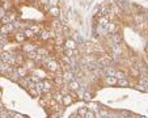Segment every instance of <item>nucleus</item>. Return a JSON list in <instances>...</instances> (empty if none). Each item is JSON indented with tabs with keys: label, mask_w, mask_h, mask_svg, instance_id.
Here are the masks:
<instances>
[{
	"label": "nucleus",
	"mask_w": 148,
	"mask_h": 118,
	"mask_svg": "<svg viewBox=\"0 0 148 118\" xmlns=\"http://www.w3.org/2000/svg\"><path fill=\"white\" fill-rule=\"evenodd\" d=\"M14 26L13 23L11 24H5V25H0V36H4V37H8L9 34L14 33Z\"/></svg>",
	"instance_id": "nucleus-1"
},
{
	"label": "nucleus",
	"mask_w": 148,
	"mask_h": 118,
	"mask_svg": "<svg viewBox=\"0 0 148 118\" xmlns=\"http://www.w3.org/2000/svg\"><path fill=\"white\" fill-rule=\"evenodd\" d=\"M75 101V95L72 93H67V95L63 96V101H62V105H64V106H70L72 102Z\"/></svg>",
	"instance_id": "nucleus-2"
},
{
	"label": "nucleus",
	"mask_w": 148,
	"mask_h": 118,
	"mask_svg": "<svg viewBox=\"0 0 148 118\" xmlns=\"http://www.w3.org/2000/svg\"><path fill=\"white\" fill-rule=\"evenodd\" d=\"M64 49H68V50H76V49H77V42H76L73 38H67L64 41Z\"/></svg>",
	"instance_id": "nucleus-3"
},
{
	"label": "nucleus",
	"mask_w": 148,
	"mask_h": 118,
	"mask_svg": "<svg viewBox=\"0 0 148 118\" xmlns=\"http://www.w3.org/2000/svg\"><path fill=\"white\" fill-rule=\"evenodd\" d=\"M75 75H73V72L72 71H64V72L62 73V79H63V83H70V82H72V80H75Z\"/></svg>",
	"instance_id": "nucleus-4"
},
{
	"label": "nucleus",
	"mask_w": 148,
	"mask_h": 118,
	"mask_svg": "<svg viewBox=\"0 0 148 118\" xmlns=\"http://www.w3.org/2000/svg\"><path fill=\"white\" fill-rule=\"evenodd\" d=\"M13 59H14V67H20V66H24V63H25V58H24V55H21L20 53L17 54H13Z\"/></svg>",
	"instance_id": "nucleus-5"
},
{
	"label": "nucleus",
	"mask_w": 148,
	"mask_h": 118,
	"mask_svg": "<svg viewBox=\"0 0 148 118\" xmlns=\"http://www.w3.org/2000/svg\"><path fill=\"white\" fill-rule=\"evenodd\" d=\"M37 47H38V46L33 45V43H24L23 47H21V50H23V53L28 54V53H32V51H36Z\"/></svg>",
	"instance_id": "nucleus-6"
},
{
	"label": "nucleus",
	"mask_w": 148,
	"mask_h": 118,
	"mask_svg": "<svg viewBox=\"0 0 148 118\" xmlns=\"http://www.w3.org/2000/svg\"><path fill=\"white\" fill-rule=\"evenodd\" d=\"M42 83H43V93H47V92H50V91H53L54 83L51 82V80L45 79V80H42Z\"/></svg>",
	"instance_id": "nucleus-7"
},
{
	"label": "nucleus",
	"mask_w": 148,
	"mask_h": 118,
	"mask_svg": "<svg viewBox=\"0 0 148 118\" xmlns=\"http://www.w3.org/2000/svg\"><path fill=\"white\" fill-rule=\"evenodd\" d=\"M33 73H34L36 76H38L39 80H45L46 76H47V75H46V71L42 70L41 67H36V68H34V70H33Z\"/></svg>",
	"instance_id": "nucleus-8"
},
{
	"label": "nucleus",
	"mask_w": 148,
	"mask_h": 118,
	"mask_svg": "<svg viewBox=\"0 0 148 118\" xmlns=\"http://www.w3.org/2000/svg\"><path fill=\"white\" fill-rule=\"evenodd\" d=\"M46 68H47L49 71H51V72H56V71L59 70V64L55 59H53V60H50V62L46 64Z\"/></svg>",
	"instance_id": "nucleus-9"
},
{
	"label": "nucleus",
	"mask_w": 148,
	"mask_h": 118,
	"mask_svg": "<svg viewBox=\"0 0 148 118\" xmlns=\"http://www.w3.org/2000/svg\"><path fill=\"white\" fill-rule=\"evenodd\" d=\"M14 39H16V42L21 43V42H25L26 41V37H25V34H24V32L14 30Z\"/></svg>",
	"instance_id": "nucleus-10"
},
{
	"label": "nucleus",
	"mask_w": 148,
	"mask_h": 118,
	"mask_svg": "<svg viewBox=\"0 0 148 118\" xmlns=\"http://www.w3.org/2000/svg\"><path fill=\"white\" fill-rule=\"evenodd\" d=\"M47 13H49V16H51L53 19H58V17L60 16V9H59V7H50Z\"/></svg>",
	"instance_id": "nucleus-11"
},
{
	"label": "nucleus",
	"mask_w": 148,
	"mask_h": 118,
	"mask_svg": "<svg viewBox=\"0 0 148 118\" xmlns=\"http://www.w3.org/2000/svg\"><path fill=\"white\" fill-rule=\"evenodd\" d=\"M68 89H70V92H77L79 89H80V84H79L76 80H72V82H70L67 84Z\"/></svg>",
	"instance_id": "nucleus-12"
},
{
	"label": "nucleus",
	"mask_w": 148,
	"mask_h": 118,
	"mask_svg": "<svg viewBox=\"0 0 148 118\" xmlns=\"http://www.w3.org/2000/svg\"><path fill=\"white\" fill-rule=\"evenodd\" d=\"M16 71H17V73H18L20 79L26 78V76H28V72H29V71L26 70V68L24 67V66H20V67H16Z\"/></svg>",
	"instance_id": "nucleus-13"
},
{
	"label": "nucleus",
	"mask_w": 148,
	"mask_h": 118,
	"mask_svg": "<svg viewBox=\"0 0 148 118\" xmlns=\"http://www.w3.org/2000/svg\"><path fill=\"white\" fill-rule=\"evenodd\" d=\"M0 5L3 7L7 12H9V11H12V8H13V1H12V0H3Z\"/></svg>",
	"instance_id": "nucleus-14"
},
{
	"label": "nucleus",
	"mask_w": 148,
	"mask_h": 118,
	"mask_svg": "<svg viewBox=\"0 0 148 118\" xmlns=\"http://www.w3.org/2000/svg\"><path fill=\"white\" fill-rule=\"evenodd\" d=\"M109 23H110V20H109V17H108V16H102V17H100V19H98V25L102 26V28H105V29L108 28Z\"/></svg>",
	"instance_id": "nucleus-15"
},
{
	"label": "nucleus",
	"mask_w": 148,
	"mask_h": 118,
	"mask_svg": "<svg viewBox=\"0 0 148 118\" xmlns=\"http://www.w3.org/2000/svg\"><path fill=\"white\" fill-rule=\"evenodd\" d=\"M109 13H110V8H109V5H101L100 12H98V14H97V16H98V17H102V16H109Z\"/></svg>",
	"instance_id": "nucleus-16"
},
{
	"label": "nucleus",
	"mask_w": 148,
	"mask_h": 118,
	"mask_svg": "<svg viewBox=\"0 0 148 118\" xmlns=\"http://www.w3.org/2000/svg\"><path fill=\"white\" fill-rule=\"evenodd\" d=\"M39 39H42V41H49L50 39V30H46V29H42L41 33L38 34Z\"/></svg>",
	"instance_id": "nucleus-17"
},
{
	"label": "nucleus",
	"mask_w": 148,
	"mask_h": 118,
	"mask_svg": "<svg viewBox=\"0 0 148 118\" xmlns=\"http://www.w3.org/2000/svg\"><path fill=\"white\" fill-rule=\"evenodd\" d=\"M103 82H105V84H106V85H110V87H112V85H117L118 80L114 78V76H106Z\"/></svg>",
	"instance_id": "nucleus-18"
},
{
	"label": "nucleus",
	"mask_w": 148,
	"mask_h": 118,
	"mask_svg": "<svg viewBox=\"0 0 148 118\" xmlns=\"http://www.w3.org/2000/svg\"><path fill=\"white\" fill-rule=\"evenodd\" d=\"M34 66H36V62H34V60H30V59H28V60H25V63H24V67H25L28 71H30V70L33 71L34 68H36V67H34Z\"/></svg>",
	"instance_id": "nucleus-19"
},
{
	"label": "nucleus",
	"mask_w": 148,
	"mask_h": 118,
	"mask_svg": "<svg viewBox=\"0 0 148 118\" xmlns=\"http://www.w3.org/2000/svg\"><path fill=\"white\" fill-rule=\"evenodd\" d=\"M28 28L30 29L34 34H39V33H41V30H42V28H41V25H39V24H32V25L28 26Z\"/></svg>",
	"instance_id": "nucleus-20"
},
{
	"label": "nucleus",
	"mask_w": 148,
	"mask_h": 118,
	"mask_svg": "<svg viewBox=\"0 0 148 118\" xmlns=\"http://www.w3.org/2000/svg\"><path fill=\"white\" fill-rule=\"evenodd\" d=\"M112 41L114 42V45H119L122 41V36L119 33H113L112 34Z\"/></svg>",
	"instance_id": "nucleus-21"
},
{
	"label": "nucleus",
	"mask_w": 148,
	"mask_h": 118,
	"mask_svg": "<svg viewBox=\"0 0 148 118\" xmlns=\"http://www.w3.org/2000/svg\"><path fill=\"white\" fill-rule=\"evenodd\" d=\"M37 54H38L39 56H42V58H45V56H47V55H50V54H49V51L46 50L45 47H37Z\"/></svg>",
	"instance_id": "nucleus-22"
},
{
	"label": "nucleus",
	"mask_w": 148,
	"mask_h": 118,
	"mask_svg": "<svg viewBox=\"0 0 148 118\" xmlns=\"http://www.w3.org/2000/svg\"><path fill=\"white\" fill-rule=\"evenodd\" d=\"M11 23H13V20L11 19L9 14H5L3 19L0 20V25H5V24H11Z\"/></svg>",
	"instance_id": "nucleus-23"
},
{
	"label": "nucleus",
	"mask_w": 148,
	"mask_h": 118,
	"mask_svg": "<svg viewBox=\"0 0 148 118\" xmlns=\"http://www.w3.org/2000/svg\"><path fill=\"white\" fill-rule=\"evenodd\" d=\"M23 32H24V34H25L26 39H32V38H34V37H36V34H34L33 32H32L29 28H25Z\"/></svg>",
	"instance_id": "nucleus-24"
},
{
	"label": "nucleus",
	"mask_w": 148,
	"mask_h": 118,
	"mask_svg": "<svg viewBox=\"0 0 148 118\" xmlns=\"http://www.w3.org/2000/svg\"><path fill=\"white\" fill-rule=\"evenodd\" d=\"M106 30H108V33H110V34L115 33V30H117V25H115V23H109Z\"/></svg>",
	"instance_id": "nucleus-25"
},
{
	"label": "nucleus",
	"mask_w": 148,
	"mask_h": 118,
	"mask_svg": "<svg viewBox=\"0 0 148 118\" xmlns=\"http://www.w3.org/2000/svg\"><path fill=\"white\" fill-rule=\"evenodd\" d=\"M135 23H136V24H142V23H144V14H143V13L135 14Z\"/></svg>",
	"instance_id": "nucleus-26"
},
{
	"label": "nucleus",
	"mask_w": 148,
	"mask_h": 118,
	"mask_svg": "<svg viewBox=\"0 0 148 118\" xmlns=\"http://www.w3.org/2000/svg\"><path fill=\"white\" fill-rule=\"evenodd\" d=\"M53 97H54V100H55L58 104H62V101H63V95H62L60 92H59V93H55Z\"/></svg>",
	"instance_id": "nucleus-27"
},
{
	"label": "nucleus",
	"mask_w": 148,
	"mask_h": 118,
	"mask_svg": "<svg viewBox=\"0 0 148 118\" xmlns=\"http://www.w3.org/2000/svg\"><path fill=\"white\" fill-rule=\"evenodd\" d=\"M114 78L117 79V80H121V79H125V78H126V73L122 72V71H115Z\"/></svg>",
	"instance_id": "nucleus-28"
},
{
	"label": "nucleus",
	"mask_w": 148,
	"mask_h": 118,
	"mask_svg": "<svg viewBox=\"0 0 148 118\" xmlns=\"http://www.w3.org/2000/svg\"><path fill=\"white\" fill-rule=\"evenodd\" d=\"M36 91L38 92V95H41V93H43V83L42 82H38L36 84Z\"/></svg>",
	"instance_id": "nucleus-29"
},
{
	"label": "nucleus",
	"mask_w": 148,
	"mask_h": 118,
	"mask_svg": "<svg viewBox=\"0 0 148 118\" xmlns=\"http://www.w3.org/2000/svg\"><path fill=\"white\" fill-rule=\"evenodd\" d=\"M87 112H88V108H87V106H83V108H79L77 114L80 115V117H83V118H84V115L87 114Z\"/></svg>",
	"instance_id": "nucleus-30"
},
{
	"label": "nucleus",
	"mask_w": 148,
	"mask_h": 118,
	"mask_svg": "<svg viewBox=\"0 0 148 118\" xmlns=\"http://www.w3.org/2000/svg\"><path fill=\"white\" fill-rule=\"evenodd\" d=\"M63 41H64V39H63V36H62V34H58L54 42H55V45H56V46H60L62 43H63Z\"/></svg>",
	"instance_id": "nucleus-31"
},
{
	"label": "nucleus",
	"mask_w": 148,
	"mask_h": 118,
	"mask_svg": "<svg viewBox=\"0 0 148 118\" xmlns=\"http://www.w3.org/2000/svg\"><path fill=\"white\" fill-rule=\"evenodd\" d=\"M37 51H32V53H28L26 54V56H28V59H30V60H36L37 59Z\"/></svg>",
	"instance_id": "nucleus-32"
},
{
	"label": "nucleus",
	"mask_w": 148,
	"mask_h": 118,
	"mask_svg": "<svg viewBox=\"0 0 148 118\" xmlns=\"http://www.w3.org/2000/svg\"><path fill=\"white\" fill-rule=\"evenodd\" d=\"M73 54H76V50H68V49H64V55L68 56V58H72Z\"/></svg>",
	"instance_id": "nucleus-33"
},
{
	"label": "nucleus",
	"mask_w": 148,
	"mask_h": 118,
	"mask_svg": "<svg viewBox=\"0 0 148 118\" xmlns=\"http://www.w3.org/2000/svg\"><path fill=\"white\" fill-rule=\"evenodd\" d=\"M117 85H121V87H127V85H129V82H127L126 79H121V80H118L117 82Z\"/></svg>",
	"instance_id": "nucleus-34"
},
{
	"label": "nucleus",
	"mask_w": 148,
	"mask_h": 118,
	"mask_svg": "<svg viewBox=\"0 0 148 118\" xmlns=\"http://www.w3.org/2000/svg\"><path fill=\"white\" fill-rule=\"evenodd\" d=\"M29 79H30V82H32V83H34V84H37V83H38V82H41V80H39V78H38V76H36V75H34V73H32V75L29 76Z\"/></svg>",
	"instance_id": "nucleus-35"
},
{
	"label": "nucleus",
	"mask_w": 148,
	"mask_h": 118,
	"mask_svg": "<svg viewBox=\"0 0 148 118\" xmlns=\"http://www.w3.org/2000/svg\"><path fill=\"white\" fill-rule=\"evenodd\" d=\"M62 62L66 63V64H70V63H71V58H68V56H66V55H62Z\"/></svg>",
	"instance_id": "nucleus-36"
},
{
	"label": "nucleus",
	"mask_w": 148,
	"mask_h": 118,
	"mask_svg": "<svg viewBox=\"0 0 148 118\" xmlns=\"http://www.w3.org/2000/svg\"><path fill=\"white\" fill-rule=\"evenodd\" d=\"M105 72L108 73L106 76H114V73H115V70H113V68H108V67H106V70H105Z\"/></svg>",
	"instance_id": "nucleus-37"
},
{
	"label": "nucleus",
	"mask_w": 148,
	"mask_h": 118,
	"mask_svg": "<svg viewBox=\"0 0 148 118\" xmlns=\"http://www.w3.org/2000/svg\"><path fill=\"white\" fill-rule=\"evenodd\" d=\"M84 118H96V114L93 112H90V110H88L87 114L84 115Z\"/></svg>",
	"instance_id": "nucleus-38"
},
{
	"label": "nucleus",
	"mask_w": 148,
	"mask_h": 118,
	"mask_svg": "<svg viewBox=\"0 0 148 118\" xmlns=\"http://www.w3.org/2000/svg\"><path fill=\"white\" fill-rule=\"evenodd\" d=\"M59 0H49V5L50 7H58Z\"/></svg>",
	"instance_id": "nucleus-39"
},
{
	"label": "nucleus",
	"mask_w": 148,
	"mask_h": 118,
	"mask_svg": "<svg viewBox=\"0 0 148 118\" xmlns=\"http://www.w3.org/2000/svg\"><path fill=\"white\" fill-rule=\"evenodd\" d=\"M5 14H7V11H5V9H4L1 5H0V20L3 19V17L5 16Z\"/></svg>",
	"instance_id": "nucleus-40"
},
{
	"label": "nucleus",
	"mask_w": 148,
	"mask_h": 118,
	"mask_svg": "<svg viewBox=\"0 0 148 118\" xmlns=\"http://www.w3.org/2000/svg\"><path fill=\"white\" fill-rule=\"evenodd\" d=\"M29 93H30L32 96H38V92L36 91V88H32V89H28Z\"/></svg>",
	"instance_id": "nucleus-41"
},
{
	"label": "nucleus",
	"mask_w": 148,
	"mask_h": 118,
	"mask_svg": "<svg viewBox=\"0 0 148 118\" xmlns=\"http://www.w3.org/2000/svg\"><path fill=\"white\" fill-rule=\"evenodd\" d=\"M9 115H12L13 118H25L24 115H21V114H18V113H11Z\"/></svg>",
	"instance_id": "nucleus-42"
},
{
	"label": "nucleus",
	"mask_w": 148,
	"mask_h": 118,
	"mask_svg": "<svg viewBox=\"0 0 148 118\" xmlns=\"http://www.w3.org/2000/svg\"><path fill=\"white\" fill-rule=\"evenodd\" d=\"M131 72H132V75H139V71L138 70H135V68H131Z\"/></svg>",
	"instance_id": "nucleus-43"
},
{
	"label": "nucleus",
	"mask_w": 148,
	"mask_h": 118,
	"mask_svg": "<svg viewBox=\"0 0 148 118\" xmlns=\"http://www.w3.org/2000/svg\"><path fill=\"white\" fill-rule=\"evenodd\" d=\"M144 87H145V88H144V91H145V92H148V84H147V85H144Z\"/></svg>",
	"instance_id": "nucleus-44"
},
{
	"label": "nucleus",
	"mask_w": 148,
	"mask_h": 118,
	"mask_svg": "<svg viewBox=\"0 0 148 118\" xmlns=\"http://www.w3.org/2000/svg\"><path fill=\"white\" fill-rule=\"evenodd\" d=\"M29 1H34V0H29Z\"/></svg>",
	"instance_id": "nucleus-45"
},
{
	"label": "nucleus",
	"mask_w": 148,
	"mask_h": 118,
	"mask_svg": "<svg viewBox=\"0 0 148 118\" xmlns=\"http://www.w3.org/2000/svg\"><path fill=\"white\" fill-rule=\"evenodd\" d=\"M0 73H1V72H0Z\"/></svg>",
	"instance_id": "nucleus-46"
}]
</instances>
